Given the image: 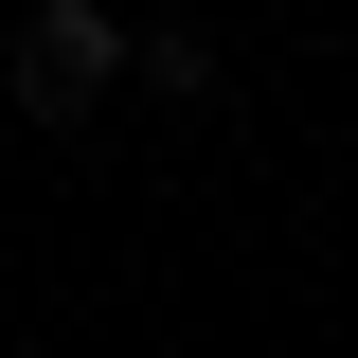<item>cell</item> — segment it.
Masks as SVG:
<instances>
[{
  "mask_svg": "<svg viewBox=\"0 0 358 358\" xmlns=\"http://www.w3.org/2000/svg\"><path fill=\"white\" fill-rule=\"evenodd\" d=\"M126 54H143V36L108 18V0H36V18H18V108H36V126H72Z\"/></svg>",
  "mask_w": 358,
  "mask_h": 358,
  "instance_id": "cell-1",
  "label": "cell"
}]
</instances>
